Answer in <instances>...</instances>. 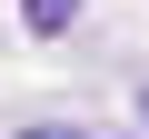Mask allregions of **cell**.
Segmentation results:
<instances>
[{"mask_svg":"<svg viewBox=\"0 0 149 139\" xmlns=\"http://www.w3.org/2000/svg\"><path fill=\"white\" fill-rule=\"evenodd\" d=\"M139 119H149V99H139Z\"/></svg>","mask_w":149,"mask_h":139,"instance_id":"obj_3","label":"cell"},{"mask_svg":"<svg viewBox=\"0 0 149 139\" xmlns=\"http://www.w3.org/2000/svg\"><path fill=\"white\" fill-rule=\"evenodd\" d=\"M20 139H80V129H20Z\"/></svg>","mask_w":149,"mask_h":139,"instance_id":"obj_2","label":"cell"},{"mask_svg":"<svg viewBox=\"0 0 149 139\" xmlns=\"http://www.w3.org/2000/svg\"><path fill=\"white\" fill-rule=\"evenodd\" d=\"M70 20H80V0H30V30H40V40H60Z\"/></svg>","mask_w":149,"mask_h":139,"instance_id":"obj_1","label":"cell"}]
</instances>
